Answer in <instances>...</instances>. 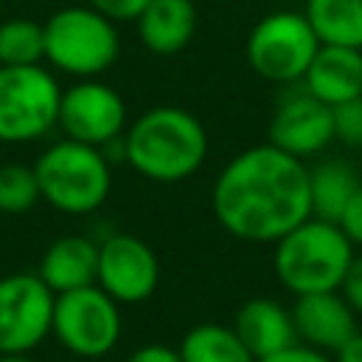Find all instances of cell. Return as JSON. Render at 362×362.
I'll return each instance as SVG.
<instances>
[{
    "label": "cell",
    "instance_id": "obj_10",
    "mask_svg": "<svg viewBox=\"0 0 362 362\" xmlns=\"http://www.w3.org/2000/svg\"><path fill=\"white\" fill-rule=\"evenodd\" d=\"M57 127L65 133V139L90 147H107L127 127V105L107 82L76 79L74 85L62 88Z\"/></svg>",
    "mask_w": 362,
    "mask_h": 362
},
{
    "label": "cell",
    "instance_id": "obj_3",
    "mask_svg": "<svg viewBox=\"0 0 362 362\" xmlns=\"http://www.w3.org/2000/svg\"><path fill=\"white\" fill-rule=\"evenodd\" d=\"M354 260V243L337 221L308 215L274 240V274L294 294L337 291Z\"/></svg>",
    "mask_w": 362,
    "mask_h": 362
},
{
    "label": "cell",
    "instance_id": "obj_19",
    "mask_svg": "<svg viewBox=\"0 0 362 362\" xmlns=\"http://www.w3.org/2000/svg\"><path fill=\"white\" fill-rule=\"evenodd\" d=\"M303 14L320 42L362 48V0H305Z\"/></svg>",
    "mask_w": 362,
    "mask_h": 362
},
{
    "label": "cell",
    "instance_id": "obj_20",
    "mask_svg": "<svg viewBox=\"0 0 362 362\" xmlns=\"http://www.w3.org/2000/svg\"><path fill=\"white\" fill-rule=\"evenodd\" d=\"M178 356L181 362H255L235 328L221 322L192 325L178 345Z\"/></svg>",
    "mask_w": 362,
    "mask_h": 362
},
{
    "label": "cell",
    "instance_id": "obj_31",
    "mask_svg": "<svg viewBox=\"0 0 362 362\" xmlns=\"http://www.w3.org/2000/svg\"><path fill=\"white\" fill-rule=\"evenodd\" d=\"M0 11H3V0H0Z\"/></svg>",
    "mask_w": 362,
    "mask_h": 362
},
{
    "label": "cell",
    "instance_id": "obj_8",
    "mask_svg": "<svg viewBox=\"0 0 362 362\" xmlns=\"http://www.w3.org/2000/svg\"><path fill=\"white\" fill-rule=\"evenodd\" d=\"M320 40L303 11H272L255 23L246 37V59L252 71L269 82L303 79Z\"/></svg>",
    "mask_w": 362,
    "mask_h": 362
},
{
    "label": "cell",
    "instance_id": "obj_9",
    "mask_svg": "<svg viewBox=\"0 0 362 362\" xmlns=\"http://www.w3.org/2000/svg\"><path fill=\"white\" fill-rule=\"evenodd\" d=\"M54 297L37 272L0 277V354H31L51 337Z\"/></svg>",
    "mask_w": 362,
    "mask_h": 362
},
{
    "label": "cell",
    "instance_id": "obj_22",
    "mask_svg": "<svg viewBox=\"0 0 362 362\" xmlns=\"http://www.w3.org/2000/svg\"><path fill=\"white\" fill-rule=\"evenodd\" d=\"M40 201V184L34 164L6 161L0 164V212L23 215Z\"/></svg>",
    "mask_w": 362,
    "mask_h": 362
},
{
    "label": "cell",
    "instance_id": "obj_16",
    "mask_svg": "<svg viewBox=\"0 0 362 362\" xmlns=\"http://www.w3.org/2000/svg\"><path fill=\"white\" fill-rule=\"evenodd\" d=\"M139 40L150 54L173 57L189 45L198 28V11L192 0H150L133 20Z\"/></svg>",
    "mask_w": 362,
    "mask_h": 362
},
{
    "label": "cell",
    "instance_id": "obj_18",
    "mask_svg": "<svg viewBox=\"0 0 362 362\" xmlns=\"http://www.w3.org/2000/svg\"><path fill=\"white\" fill-rule=\"evenodd\" d=\"M359 184H362V178L356 175L354 164L345 158H325V161L308 167L311 215L337 221Z\"/></svg>",
    "mask_w": 362,
    "mask_h": 362
},
{
    "label": "cell",
    "instance_id": "obj_25",
    "mask_svg": "<svg viewBox=\"0 0 362 362\" xmlns=\"http://www.w3.org/2000/svg\"><path fill=\"white\" fill-rule=\"evenodd\" d=\"M147 3L150 0H88V6H93L113 23H133Z\"/></svg>",
    "mask_w": 362,
    "mask_h": 362
},
{
    "label": "cell",
    "instance_id": "obj_15",
    "mask_svg": "<svg viewBox=\"0 0 362 362\" xmlns=\"http://www.w3.org/2000/svg\"><path fill=\"white\" fill-rule=\"evenodd\" d=\"M232 328H235V334L240 337V342L246 345V351L255 359H263V356L277 354V351H283V348L297 342L291 311L283 308L272 297H252V300H246L238 308Z\"/></svg>",
    "mask_w": 362,
    "mask_h": 362
},
{
    "label": "cell",
    "instance_id": "obj_13",
    "mask_svg": "<svg viewBox=\"0 0 362 362\" xmlns=\"http://www.w3.org/2000/svg\"><path fill=\"white\" fill-rule=\"evenodd\" d=\"M297 342L317 348L322 354H337L356 334V311L345 303L339 291H314L300 294L291 308Z\"/></svg>",
    "mask_w": 362,
    "mask_h": 362
},
{
    "label": "cell",
    "instance_id": "obj_26",
    "mask_svg": "<svg viewBox=\"0 0 362 362\" xmlns=\"http://www.w3.org/2000/svg\"><path fill=\"white\" fill-rule=\"evenodd\" d=\"M337 291L345 297V303L356 314H362V255H354V260H351V266H348V272H345V277H342Z\"/></svg>",
    "mask_w": 362,
    "mask_h": 362
},
{
    "label": "cell",
    "instance_id": "obj_24",
    "mask_svg": "<svg viewBox=\"0 0 362 362\" xmlns=\"http://www.w3.org/2000/svg\"><path fill=\"white\" fill-rule=\"evenodd\" d=\"M337 223H339V229L348 235V240L354 246H362V184L356 187V192L345 204V209L337 218Z\"/></svg>",
    "mask_w": 362,
    "mask_h": 362
},
{
    "label": "cell",
    "instance_id": "obj_12",
    "mask_svg": "<svg viewBox=\"0 0 362 362\" xmlns=\"http://www.w3.org/2000/svg\"><path fill=\"white\" fill-rule=\"evenodd\" d=\"M334 141V113L325 102L314 99L308 90L286 96L269 122V144L277 150L308 158L322 153Z\"/></svg>",
    "mask_w": 362,
    "mask_h": 362
},
{
    "label": "cell",
    "instance_id": "obj_2",
    "mask_svg": "<svg viewBox=\"0 0 362 362\" xmlns=\"http://www.w3.org/2000/svg\"><path fill=\"white\" fill-rule=\"evenodd\" d=\"M209 153L201 119L178 105H156L127 122L122 133V161L156 184L192 178Z\"/></svg>",
    "mask_w": 362,
    "mask_h": 362
},
{
    "label": "cell",
    "instance_id": "obj_14",
    "mask_svg": "<svg viewBox=\"0 0 362 362\" xmlns=\"http://www.w3.org/2000/svg\"><path fill=\"white\" fill-rule=\"evenodd\" d=\"M303 90L328 107L362 96V48L320 42L303 74Z\"/></svg>",
    "mask_w": 362,
    "mask_h": 362
},
{
    "label": "cell",
    "instance_id": "obj_6",
    "mask_svg": "<svg viewBox=\"0 0 362 362\" xmlns=\"http://www.w3.org/2000/svg\"><path fill=\"white\" fill-rule=\"evenodd\" d=\"M62 88L40 65H0V141L28 144L57 127Z\"/></svg>",
    "mask_w": 362,
    "mask_h": 362
},
{
    "label": "cell",
    "instance_id": "obj_4",
    "mask_svg": "<svg viewBox=\"0 0 362 362\" xmlns=\"http://www.w3.org/2000/svg\"><path fill=\"white\" fill-rule=\"evenodd\" d=\"M40 198L65 215L96 212L113 187V167L102 147L74 139L54 141L34 161Z\"/></svg>",
    "mask_w": 362,
    "mask_h": 362
},
{
    "label": "cell",
    "instance_id": "obj_1",
    "mask_svg": "<svg viewBox=\"0 0 362 362\" xmlns=\"http://www.w3.org/2000/svg\"><path fill=\"white\" fill-rule=\"evenodd\" d=\"M212 212L232 238L274 243L311 215L308 167L269 141L246 147L218 173Z\"/></svg>",
    "mask_w": 362,
    "mask_h": 362
},
{
    "label": "cell",
    "instance_id": "obj_7",
    "mask_svg": "<svg viewBox=\"0 0 362 362\" xmlns=\"http://www.w3.org/2000/svg\"><path fill=\"white\" fill-rule=\"evenodd\" d=\"M51 337L79 359H105L122 339L119 303L96 283L62 291L54 297Z\"/></svg>",
    "mask_w": 362,
    "mask_h": 362
},
{
    "label": "cell",
    "instance_id": "obj_17",
    "mask_svg": "<svg viewBox=\"0 0 362 362\" xmlns=\"http://www.w3.org/2000/svg\"><path fill=\"white\" fill-rule=\"evenodd\" d=\"M96 240H90L88 235H62L42 252L37 274L54 294H62L96 283Z\"/></svg>",
    "mask_w": 362,
    "mask_h": 362
},
{
    "label": "cell",
    "instance_id": "obj_23",
    "mask_svg": "<svg viewBox=\"0 0 362 362\" xmlns=\"http://www.w3.org/2000/svg\"><path fill=\"white\" fill-rule=\"evenodd\" d=\"M331 113H334V139H339L348 147H362V96L334 105Z\"/></svg>",
    "mask_w": 362,
    "mask_h": 362
},
{
    "label": "cell",
    "instance_id": "obj_27",
    "mask_svg": "<svg viewBox=\"0 0 362 362\" xmlns=\"http://www.w3.org/2000/svg\"><path fill=\"white\" fill-rule=\"evenodd\" d=\"M255 362H334V359L328 354L317 351V348H308L303 342H294V345H288V348H283L277 354H269L263 359H255Z\"/></svg>",
    "mask_w": 362,
    "mask_h": 362
},
{
    "label": "cell",
    "instance_id": "obj_11",
    "mask_svg": "<svg viewBox=\"0 0 362 362\" xmlns=\"http://www.w3.org/2000/svg\"><path fill=\"white\" fill-rule=\"evenodd\" d=\"M161 266L150 243L136 235L113 232L99 243L96 286L119 305H136L156 294Z\"/></svg>",
    "mask_w": 362,
    "mask_h": 362
},
{
    "label": "cell",
    "instance_id": "obj_30",
    "mask_svg": "<svg viewBox=\"0 0 362 362\" xmlns=\"http://www.w3.org/2000/svg\"><path fill=\"white\" fill-rule=\"evenodd\" d=\"M0 362H37L31 354H0Z\"/></svg>",
    "mask_w": 362,
    "mask_h": 362
},
{
    "label": "cell",
    "instance_id": "obj_29",
    "mask_svg": "<svg viewBox=\"0 0 362 362\" xmlns=\"http://www.w3.org/2000/svg\"><path fill=\"white\" fill-rule=\"evenodd\" d=\"M334 362H362V334H356L345 348L334 354Z\"/></svg>",
    "mask_w": 362,
    "mask_h": 362
},
{
    "label": "cell",
    "instance_id": "obj_5",
    "mask_svg": "<svg viewBox=\"0 0 362 362\" xmlns=\"http://www.w3.org/2000/svg\"><path fill=\"white\" fill-rule=\"evenodd\" d=\"M45 62L74 79H96L119 59V31L93 6L57 8L45 23Z\"/></svg>",
    "mask_w": 362,
    "mask_h": 362
},
{
    "label": "cell",
    "instance_id": "obj_28",
    "mask_svg": "<svg viewBox=\"0 0 362 362\" xmlns=\"http://www.w3.org/2000/svg\"><path fill=\"white\" fill-rule=\"evenodd\" d=\"M124 362H181V356H178V348H170L164 342H150L136 348Z\"/></svg>",
    "mask_w": 362,
    "mask_h": 362
},
{
    "label": "cell",
    "instance_id": "obj_21",
    "mask_svg": "<svg viewBox=\"0 0 362 362\" xmlns=\"http://www.w3.org/2000/svg\"><path fill=\"white\" fill-rule=\"evenodd\" d=\"M45 62L42 23L28 17L0 20V65H40Z\"/></svg>",
    "mask_w": 362,
    "mask_h": 362
}]
</instances>
